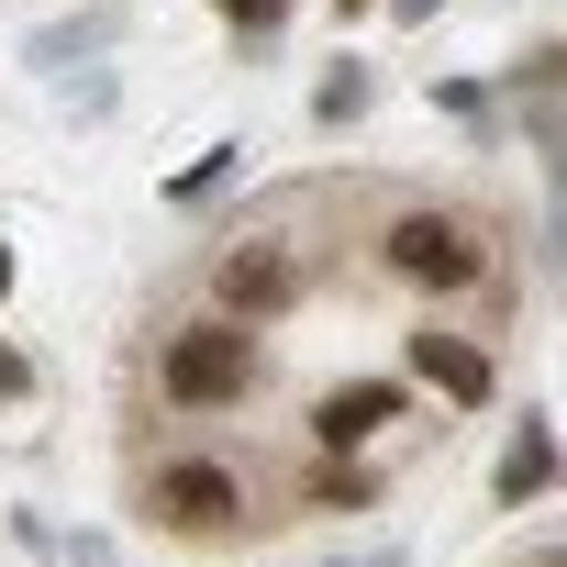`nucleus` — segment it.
Segmentation results:
<instances>
[{"mask_svg": "<svg viewBox=\"0 0 567 567\" xmlns=\"http://www.w3.org/2000/svg\"><path fill=\"white\" fill-rule=\"evenodd\" d=\"M156 390L178 401V412H234L245 390H256V334L245 323H178L167 334V357H156Z\"/></svg>", "mask_w": 567, "mask_h": 567, "instance_id": "1", "label": "nucleus"}, {"mask_svg": "<svg viewBox=\"0 0 567 567\" xmlns=\"http://www.w3.org/2000/svg\"><path fill=\"white\" fill-rule=\"evenodd\" d=\"M0 290H12V245H0Z\"/></svg>", "mask_w": 567, "mask_h": 567, "instance_id": "12", "label": "nucleus"}, {"mask_svg": "<svg viewBox=\"0 0 567 567\" xmlns=\"http://www.w3.org/2000/svg\"><path fill=\"white\" fill-rule=\"evenodd\" d=\"M223 12H234V23H256V34H267V23H278V0H223Z\"/></svg>", "mask_w": 567, "mask_h": 567, "instance_id": "9", "label": "nucleus"}, {"mask_svg": "<svg viewBox=\"0 0 567 567\" xmlns=\"http://www.w3.org/2000/svg\"><path fill=\"white\" fill-rule=\"evenodd\" d=\"M145 512H156L167 534H234V523H245V478H234L223 456H167V467L145 478Z\"/></svg>", "mask_w": 567, "mask_h": 567, "instance_id": "3", "label": "nucleus"}, {"mask_svg": "<svg viewBox=\"0 0 567 567\" xmlns=\"http://www.w3.org/2000/svg\"><path fill=\"white\" fill-rule=\"evenodd\" d=\"M545 478H556V434H545V423H523V434H512V456H501V501H534Z\"/></svg>", "mask_w": 567, "mask_h": 567, "instance_id": "7", "label": "nucleus"}, {"mask_svg": "<svg viewBox=\"0 0 567 567\" xmlns=\"http://www.w3.org/2000/svg\"><path fill=\"white\" fill-rule=\"evenodd\" d=\"M390 412H401V390H379V379H357V390H334V401L312 412V434H323V445L346 456V445H368V434H379Z\"/></svg>", "mask_w": 567, "mask_h": 567, "instance_id": "6", "label": "nucleus"}, {"mask_svg": "<svg viewBox=\"0 0 567 567\" xmlns=\"http://www.w3.org/2000/svg\"><path fill=\"white\" fill-rule=\"evenodd\" d=\"M412 379L445 390V401H489V357L467 334H412Z\"/></svg>", "mask_w": 567, "mask_h": 567, "instance_id": "5", "label": "nucleus"}, {"mask_svg": "<svg viewBox=\"0 0 567 567\" xmlns=\"http://www.w3.org/2000/svg\"><path fill=\"white\" fill-rule=\"evenodd\" d=\"M346 12H368V0H346Z\"/></svg>", "mask_w": 567, "mask_h": 567, "instance_id": "13", "label": "nucleus"}, {"mask_svg": "<svg viewBox=\"0 0 567 567\" xmlns=\"http://www.w3.org/2000/svg\"><path fill=\"white\" fill-rule=\"evenodd\" d=\"M290 290H301V267L278 256V245H234V256H223V301H234V312H278Z\"/></svg>", "mask_w": 567, "mask_h": 567, "instance_id": "4", "label": "nucleus"}, {"mask_svg": "<svg viewBox=\"0 0 567 567\" xmlns=\"http://www.w3.org/2000/svg\"><path fill=\"white\" fill-rule=\"evenodd\" d=\"M312 501H323V512H368V501H379V478H368V467H323V478H312Z\"/></svg>", "mask_w": 567, "mask_h": 567, "instance_id": "8", "label": "nucleus"}, {"mask_svg": "<svg viewBox=\"0 0 567 567\" xmlns=\"http://www.w3.org/2000/svg\"><path fill=\"white\" fill-rule=\"evenodd\" d=\"M379 256L412 278V290H467V278H489V245H478V223H456V212H401V223L379 234Z\"/></svg>", "mask_w": 567, "mask_h": 567, "instance_id": "2", "label": "nucleus"}, {"mask_svg": "<svg viewBox=\"0 0 567 567\" xmlns=\"http://www.w3.org/2000/svg\"><path fill=\"white\" fill-rule=\"evenodd\" d=\"M0 401H23V357L12 346H0Z\"/></svg>", "mask_w": 567, "mask_h": 567, "instance_id": "10", "label": "nucleus"}, {"mask_svg": "<svg viewBox=\"0 0 567 567\" xmlns=\"http://www.w3.org/2000/svg\"><path fill=\"white\" fill-rule=\"evenodd\" d=\"M357 567H401V556H390V545H379V556H357Z\"/></svg>", "mask_w": 567, "mask_h": 567, "instance_id": "11", "label": "nucleus"}]
</instances>
